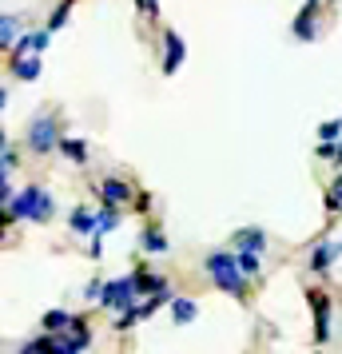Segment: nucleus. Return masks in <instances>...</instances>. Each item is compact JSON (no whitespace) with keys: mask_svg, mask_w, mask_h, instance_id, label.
I'll return each instance as SVG.
<instances>
[{"mask_svg":"<svg viewBox=\"0 0 342 354\" xmlns=\"http://www.w3.org/2000/svg\"><path fill=\"white\" fill-rule=\"evenodd\" d=\"M203 267H207V274H211L215 283L227 290L231 299H243V295H247V274H243V267H239V255H227V251H211Z\"/></svg>","mask_w":342,"mask_h":354,"instance_id":"f257e3e1","label":"nucleus"},{"mask_svg":"<svg viewBox=\"0 0 342 354\" xmlns=\"http://www.w3.org/2000/svg\"><path fill=\"white\" fill-rule=\"evenodd\" d=\"M4 207H8V219L44 223V219H52V195L44 192V187H24V192H17Z\"/></svg>","mask_w":342,"mask_h":354,"instance_id":"f03ea898","label":"nucleus"},{"mask_svg":"<svg viewBox=\"0 0 342 354\" xmlns=\"http://www.w3.org/2000/svg\"><path fill=\"white\" fill-rule=\"evenodd\" d=\"M135 295H140V287H135V274H131V279L104 283V299H99V303L108 306V310H128V306L135 303Z\"/></svg>","mask_w":342,"mask_h":354,"instance_id":"7ed1b4c3","label":"nucleus"},{"mask_svg":"<svg viewBox=\"0 0 342 354\" xmlns=\"http://www.w3.org/2000/svg\"><path fill=\"white\" fill-rule=\"evenodd\" d=\"M28 147L32 151H52V147H60V140H56V120L52 115H40V120H32V128H28Z\"/></svg>","mask_w":342,"mask_h":354,"instance_id":"20e7f679","label":"nucleus"},{"mask_svg":"<svg viewBox=\"0 0 342 354\" xmlns=\"http://www.w3.org/2000/svg\"><path fill=\"white\" fill-rule=\"evenodd\" d=\"M84 346H92V330H88L80 319H72L68 335L56 330V354H76V351H84Z\"/></svg>","mask_w":342,"mask_h":354,"instance_id":"39448f33","label":"nucleus"},{"mask_svg":"<svg viewBox=\"0 0 342 354\" xmlns=\"http://www.w3.org/2000/svg\"><path fill=\"white\" fill-rule=\"evenodd\" d=\"M310 306H314V342H326L330 338V299L323 290H307Z\"/></svg>","mask_w":342,"mask_h":354,"instance_id":"423d86ee","label":"nucleus"},{"mask_svg":"<svg viewBox=\"0 0 342 354\" xmlns=\"http://www.w3.org/2000/svg\"><path fill=\"white\" fill-rule=\"evenodd\" d=\"M163 72L171 76V72H180V64H183V56H187V48H183V40H180V32H163Z\"/></svg>","mask_w":342,"mask_h":354,"instance_id":"0eeeda50","label":"nucleus"},{"mask_svg":"<svg viewBox=\"0 0 342 354\" xmlns=\"http://www.w3.org/2000/svg\"><path fill=\"white\" fill-rule=\"evenodd\" d=\"M314 17H319V0H307L303 12L294 17V36H298V40H314V32H319Z\"/></svg>","mask_w":342,"mask_h":354,"instance_id":"6e6552de","label":"nucleus"},{"mask_svg":"<svg viewBox=\"0 0 342 354\" xmlns=\"http://www.w3.org/2000/svg\"><path fill=\"white\" fill-rule=\"evenodd\" d=\"M99 195H104V203H108V207H120V203H128L131 187L124 183V179H104V187H99Z\"/></svg>","mask_w":342,"mask_h":354,"instance_id":"1a4fd4ad","label":"nucleus"},{"mask_svg":"<svg viewBox=\"0 0 342 354\" xmlns=\"http://www.w3.org/2000/svg\"><path fill=\"white\" fill-rule=\"evenodd\" d=\"M339 255H342V243H323V247H314V251H310V271H326Z\"/></svg>","mask_w":342,"mask_h":354,"instance_id":"9d476101","label":"nucleus"},{"mask_svg":"<svg viewBox=\"0 0 342 354\" xmlns=\"http://www.w3.org/2000/svg\"><path fill=\"white\" fill-rule=\"evenodd\" d=\"M72 231H76V235H92V231H99V215H92L88 207H76L72 211Z\"/></svg>","mask_w":342,"mask_h":354,"instance_id":"9b49d317","label":"nucleus"},{"mask_svg":"<svg viewBox=\"0 0 342 354\" xmlns=\"http://www.w3.org/2000/svg\"><path fill=\"white\" fill-rule=\"evenodd\" d=\"M12 76L17 80H36L40 76V60L36 56H12Z\"/></svg>","mask_w":342,"mask_h":354,"instance_id":"f8f14e48","label":"nucleus"},{"mask_svg":"<svg viewBox=\"0 0 342 354\" xmlns=\"http://www.w3.org/2000/svg\"><path fill=\"white\" fill-rule=\"evenodd\" d=\"M171 315H175V322H191L199 315L196 299H171Z\"/></svg>","mask_w":342,"mask_h":354,"instance_id":"ddd939ff","label":"nucleus"},{"mask_svg":"<svg viewBox=\"0 0 342 354\" xmlns=\"http://www.w3.org/2000/svg\"><path fill=\"white\" fill-rule=\"evenodd\" d=\"M40 326H44V330H68V326H72V315H68V310H48V315L40 319Z\"/></svg>","mask_w":342,"mask_h":354,"instance_id":"4468645a","label":"nucleus"},{"mask_svg":"<svg viewBox=\"0 0 342 354\" xmlns=\"http://www.w3.org/2000/svg\"><path fill=\"white\" fill-rule=\"evenodd\" d=\"M60 151H64L72 163H88V147H84L80 140H60Z\"/></svg>","mask_w":342,"mask_h":354,"instance_id":"2eb2a0df","label":"nucleus"},{"mask_svg":"<svg viewBox=\"0 0 342 354\" xmlns=\"http://www.w3.org/2000/svg\"><path fill=\"white\" fill-rule=\"evenodd\" d=\"M140 243H144V251H155V255H160V251H167V239H163L155 227H147L144 235H140Z\"/></svg>","mask_w":342,"mask_h":354,"instance_id":"dca6fc26","label":"nucleus"},{"mask_svg":"<svg viewBox=\"0 0 342 354\" xmlns=\"http://www.w3.org/2000/svg\"><path fill=\"white\" fill-rule=\"evenodd\" d=\"M135 287L151 295V290H167V283H163L160 274H147V271H140V274H135Z\"/></svg>","mask_w":342,"mask_h":354,"instance_id":"f3484780","label":"nucleus"},{"mask_svg":"<svg viewBox=\"0 0 342 354\" xmlns=\"http://www.w3.org/2000/svg\"><path fill=\"white\" fill-rule=\"evenodd\" d=\"M263 231L259 227H251V231H239V247H251V251H263Z\"/></svg>","mask_w":342,"mask_h":354,"instance_id":"a211bd4d","label":"nucleus"},{"mask_svg":"<svg viewBox=\"0 0 342 354\" xmlns=\"http://www.w3.org/2000/svg\"><path fill=\"white\" fill-rule=\"evenodd\" d=\"M239 267H243V274H255L259 271V251L243 247V251H239Z\"/></svg>","mask_w":342,"mask_h":354,"instance_id":"6ab92c4d","label":"nucleus"},{"mask_svg":"<svg viewBox=\"0 0 342 354\" xmlns=\"http://www.w3.org/2000/svg\"><path fill=\"white\" fill-rule=\"evenodd\" d=\"M72 4H76V0H64V4H60V8L48 17V28H52V32H56V28H64V20H68V12H72Z\"/></svg>","mask_w":342,"mask_h":354,"instance_id":"aec40b11","label":"nucleus"},{"mask_svg":"<svg viewBox=\"0 0 342 354\" xmlns=\"http://www.w3.org/2000/svg\"><path fill=\"white\" fill-rule=\"evenodd\" d=\"M0 44H4V48H8V44H17V17H12V12H8V17H4V28H0Z\"/></svg>","mask_w":342,"mask_h":354,"instance_id":"412c9836","label":"nucleus"},{"mask_svg":"<svg viewBox=\"0 0 342 354\" xmlns=\"http://www.w3.org/2000/svg\"><path fill=\"white\" fill-rule=\"evenodd\" d=\"M319 136H323V140H330V144H334V140H339V136H342V120H326L323 128H319Z\"/></svg>","mask_w":342,"mask_h":354,"instance_id":"4be33fe9","label":"nucleus"},{"mask_svg":"<svg viewBox=\"0 0 342 354\" xmlns=\"http://www.w3.org/2000/svg\"><path fill=\"white\" fill-rule=\"evenodd\" d=\"M115 223H120V215H115V207L99 211V231H115Z\"/></svg>","mask_w":342,"mask_h":354,"instance_id":"5701e85b","label":"nucleus"},{"mask_svg":"<svg viewBox=\"0 0 342 354\" xmlns=\"http://www.w3.org/2000/svg\"><path fill=\"white\" fill-rule=\"evenodd\" d=\"M326 203H330V207H342V179L330 187V199H326Z\"/></svg>","mask_w":342,"mask_h":354,"instance_id":"b1692460","label":"nucleus"},{"mask_svg":"<svg viewBox=\"0 0 342 354\" xmlns=\"http://www.w3.org/2000/svg\"><path fill=\"white\" fill-rule=\"evenodd\" d=\"M135 4H140V12H147V17H155V12H160V4H155V0H135Z\"/></svg>","mask_w":342,"mask_h":354,"instance_id":"393cba45","label":"nucleus"},{"mask_svg":"<svg viewBox=\"0 0 342 354\" xmlns=\"http://www.w3.org/2000/svg\"><path fill=\"white\" fill-rule=\"evenodd\" d=\"M12 167H17V151H12V147H4V171H12Z\"/></svg>","mask_w":342,"mask_h":354,"instance_id":"a878e982","label":"nucleus"}]
</instances>
